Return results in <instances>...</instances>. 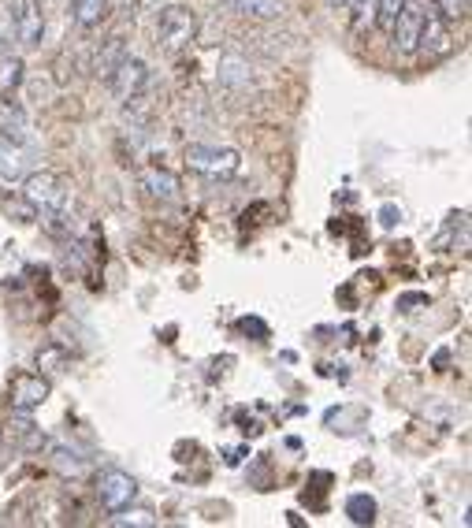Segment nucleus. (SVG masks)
I'll use <instances>...</instances> for the list:
<instances>
[{"label": "nucleus", "instance_id": "1", "mask_svg": "<svg viewBox=\"0 0 472 528\" xmlns=\"http://www.w3.org/2000/svg\"><path fill=\"white\" fill-rule=\"evenodd\" d=\"M197 34H201V19H197L194 8H186V4H171L164 12L157 15V41L160 49H168V53H186V49H194Z\"/></svg>", "mask_w": 472, "mask_h": 528}, {"label": "nucleus", "instance_id": "2", "mask_svg": "<svg viewBox=\"0 0 472 528\" xmlns=\"http://www.w3.org/2000/svg\"><path fill=\"white\" fill-rule=\"evenodd\" d=\"M238 149L231 146H186V168L205 179H231L238 172Z\"/></svg>", "mask_w": 472, "mask_h": 528}, {"label": "nucleus", "instance_id": "3", "mask_svg": "<svg viewBox=\"0 0 472 528\" xmlns=\"http://www.w3.org/2000/svg\"><path fill=\"white\" fill-rule=\"evenodd\" d=\"M8 12H12V30L15 41L23 49H38L45 38V12H41V0H8Z\"/></svg>", "mask_w": 472, "mask_h": 528}, {"label": "nucleus", "instance_id": "4", "mask_svg": "<svg viewBox=\"0 0 472 528\" xmlns=\"http://www.w3.org/2000/svg\"><path fill=\"white\" fill-rule=\"evenodd\" d=\"M23 198H27L38 212L64 209L67 183L56 172H34V175H27V179H23Z\"/></svg>", "mask_w": 472, "mask_h": 528}, {"label": "nucleus", "instance_id": "5", "mask_svg": "<svg viewBox=\"0 0 472 528\" xmlns=\"http://www.w3.org/2000/svg\"><path fill=\"white\" fill-rule=\"evenodd\" d=\"M49 395H53V383L45 380L41 372H19V376H12V387H8V402L19 413H30L38 410V406H45Z\"/></svg>", "mask_w": 472, "mask_h": 528}, {"label": "nucleus", "instance_id": "6", "mask_svg": "<svg viewBox=\"0 0 472 528\" xmlns=\"http://www.w3.org/2000/svg\"><path fill=\"white\" fill-rule=\"evenodd\" d=\"M134 495H138V480L127 469H105L97 476V502L105 506L108 514H116L127 502H134Z\"/></svg>", "mask_w": 472, "mask_h": 528}, {"label": "nucleus", "instance_id": "7", "mask_svg": "<svg viewBox=\"0 0 472 528\" xmlns=\"http://www.w3.org/2000/svg\"><path fill=\"white\" fill-rule=\"evenodd\" d=\"M424 15H428V8H424L420 0H406V4H402V12L394 15L391 38H394V49H398V53H406V56L417 53V41H420V27H424Z\"/></svg>", "mask_w": 472, "mask_h": 528}, {"label": "nucleus", "instance_id": "8", "mask_svg": "<svg viewBox=\"0 0 472 528\" xmlns=\"http://www.w3.org/2000/svg\"><path fill=\"white\" fill-rule=\"evenodd\" d=\"M108 86H112V93H116L123 105H127L131 97H138V93H145V86H149V67H145V60L127 53L119 60L116 71L108 75Z\"/></svg>", "mask_w": 472, "mask_h": 528}, {"label": "nucleus", "instance_id": "9", "mask_svg": "<svg viewBox=\"0 0 472 528\" xmlns=\"http://www.w3.org/2000/svg\"><path fill=\"white\" fill-rule=\"evenodd\" d=\"M417 49L428 56V60H443V56L454 53V34H450V27H446L443 15H435V12L424 15V27H420Z\"/></svg>", "mask_w": 472, "mask_h": 528}, {"label": "nucleus", "instance_id": "10", "mask_svg": "<svg viewBox=\"0 0 472 528\" xmlns=\"http://www.w3.org/2000/svg\"><path fill=\"white\" fill-rule=\"evenodd\" d=\"M0 439H4V443H12L15 450H30V454L49 443L38 424L30 421L27 413H19V410H15L12 417L4 421V428H0Z\"/></svg>", "mask_w": 472, "mask_h": 528}, {"label": "nucleus", "instance_id": "11", "mask_svg": "<svg viewBox=\"0 0 472 528\" xmlns=\"http://www.w3.org/2000/svg\"><path fill=\"white\" fill-rule=\"evenodd\" d=\"M27 134H30L27 108L19 105L8 90H0V138H8V142H27Z\"/></svg>", "mask_w": 472, "mask_h": 528}, {"label": "nucleus", "instance_id": "12", "mask_svg": "<svg viewBox=\"0 0 472 528\" xmlns=\"http://www.w3.org/2000/svg\"><path fill=\"white\" fill-rule=\"evenodd\" d=\"M138 183H142V190L149 194L153 201H179V194H183V183H179V175H171L168 168H142V175H138Z\"/></svg>", "mask_w": 472, "mask_h": 528}, {"label": "nucleus", "instance_id": "13", "mask_svg": "<svg viewBox=\"0 0 472 528\" xmlns=\"http://www.w3.org/2000/svg\"><path fill=\"white\" fill-rule=\"evenodd\" d=\"M216 75H220V82L227 90H250L253 86V64L238 53H223Z\"/></svg>", "mask_w": 472, "mask_h": 528}, {"label": "nucleus", "instance_id": "14", "mask_svg": "<svg viewBox=\"0 0 472 528\" xmlns=\"http://www.w3.org/2000/svg\"><path fill=\"white\" fill-rule=\"evenodd\" d=\"M30 168V149H23V142H0V179H8V183H15V179H23Z\"/></svg>", "mask_w": 472, "mask_h": 528}, {"label": "nucleus", "instance_id": "15", "mask_svg": "<svg viewBox=\"0 0 472 528\" xmlns=\"http://www.w3.org/2000/svg\"><path fill=\"white\" fill-rule=\"evenodd\" d=\"M123 56H127V38H123V34H112V38H108L105 45L97 49V60H93V75L108 82V75L116 71Z\"/></svg>", "mask_w": 472, "mask_h": 528}, {"label": "nucleus", "instance_id": "16", "mask_svg": "<svg viewBox=\"0 0 472 528\" xmlns=\"http://www.w3.org/2000/svg\"><path fill=\"white\" fill-rule=\"evenodd\" d=\"M108 0H71V19L79 23L82 30H97L108 19Z\"/></svg>", "mask_w": 472, "mask_h": 528}, {"label": "nucleus", "instance_id": "17", "mask_svg": "<svg viewBox=\"0 0 472 528\" xmlns=\"http://www.w3.org/2000/svg\"><path fill=\"white\" fill-rule=\"evenodd\" d=\"M235 12L257 23H272L283 15V0H235Z\"/></svg>", "mask_w": 472, "mask_h": 528}, {"label": "nucleus", "instance_id": "18", "mask_svg": "<svg viewBox=\"0 0 472 528\" xmlns=\"http://www.w3.org/2000/svg\"><path fill=\"white\" fill-rule=\"evenodd\" d=\"M49 465H53V473H60V476H79L82 469H86V458H82L79 450H67V447H60V443H53V447H49Z\"/></svg>", "mask_w": 472, "mask_h": 528}, {"label": "nucleus", "instance_id": "19", "mask_svg": "<svg viewBox=\"0 0 472 528\" xmlns=\"http://www.w3.org/2000/svg\"><path fill=\"white\" fill-rule=\"evenodd\" d=\"M112 525L116 528H153L157 525V514H153V506H123V510H116L112 514Z\"/></svg>", "mask_w": 472, "mask_h": 528}, {"label": "nucleus", "instance_id": "20", "mask_svg": "<svg viewBox=\"0 0 472 528\" xmlns=\"http://www.w3.org/2000/svg\"><path fill=\"white\" fill-rule=\"evenodd\" d=\"M346 517H350L354 525H372V521H376V499L365 495V491L350 495V499H346Z\"/></svg>", "mask_w": 472, "mask_h": 528}, {"label": "nucleus", "instance_id": "21", "mask_svg": "<svg viewBox=\"0 0 472 528\" xmlns=\"http://www.w3.org/2000/svg\"><path fill=\"white\" fill-rule=\"evenodd\" d=\"M23 82V60L19 56H0V90H19Z\"/></svg>", "mask_w": 472, "mask_h": 528}, {"label": "nucleus", "instance_id": "22", "mask_svg": "<svg viewBox=\"0 0 472 528\" xmlns=\"http://www.w3.org/2000/svg\"><path fill=\"white\" fill-rule=\"evenodd\" d=\"M0 209L8 212V216H15L19 224H34V220H38V209H34L23 194H19V198H12V194H8V198H0Z\"/></svg>", "mask_w": 472, "mask_h": 528}, {"label": "nucleus", "instance_id": "23", "mask_svg": "<svg viewBox=\"0 0 472 528\" xmlns=\"http://www.w3.org/2000/svg\"><path fill=\"white\" fill-rule=\"evenodd\" d=\"M406 0H376V12H372V23L380 30H391L394 27V15L402 12Z\"/></svg>", "mask_w": 472, "mask_h": 528}, {"label": "nucleus", "instance_id": "24", "mask_svg": "<svg viewBox=\"0 0 472 528\" xmlns=\"http://www.w3.org/2000/svg\"><path fill=\"white\" fill-rule=\"evenodd\" d=\"M67 357H64V350L56 343H49V346H41L38 350V369L41 372H60V365H64Z\"/></svg>", "mask_w": 472, "mask_h": 528}, {"label": "nucleus", "instance_id": "25", "mask_svg": "<svg viewBox=\"0 0 472 528\" xmlns=\"http://www.w3.org/2000/svg\"><path fill=\"white\" fill-rule=\"evenodd\" d=\"M12 38H15V30H12V12H8V0H0V56L12 53Z\"/></svg>", "mask_w": 472, "mask_h": 528}, {"label": "nucleus", "instance_id": "26", "mask_svg": "<svg viewBox=\"0 0 472 528\" xmlns=\"http://www.w3.org/2000/svg\"><path fill=\"white\" fill-rule=\"evenodd\" d=\"M469 4L472 0H435V12L443 15V19H465Z\"/></svg>", "mask_w": 472, "mask_h": 528}, {"label": "nucleus", "instance_id": "27", "mask_svg": "<svg viewBox=\"0 0 472 528\" xmlns=\"http://www.w3.org/2000/svg\"><path fill=\"white\" fill-rule=\"evenodd\" d=\"M238 331H246V335H257V339H268V324L257 317H242L238 320Z\"/></svg>", "mask_w": 472, "mask_h": 528}, {"label": "nucleus", "instance_id": "28", "mask_svg": "<svg viewBox=\"0 0 472 528\" xmlns=\"http://www.w3.org/2000/svg\"><path fill=\"white\" fill-rule=\"evenodd\" d=\"M398 220H402V209H394V205H383V209H380V224L383 227H394Z\"/></svg>", "mask_w": 472, "mask_h": 528}, {"label": "nucleus", "instance_id": "29", "mask_svg": "<svg viewBox=\"0 0 472 528\" xmlns=\"http://www.w3.org/2000/svg\"><path fill=\"white\" fill-rule=\"evenodd\" d=\"M398 305H402V309H409V305H428V298H424V294H406Z\"/></svg>", "mask_w": 472, "mask_h": 528}, {"label": "nucleus", "instance_id": "30", "mask_svg": "<svg viewBox=\"0 0 472 528\" xmlns=\"http://www.w3.org/2000/svg\"><path fill=\"white\" fill-rule=\"evenodd\" d=\"M331 8H346V4H350V0H328Z\"/></svg>", "mask_w": 472, "mask_h": 528}]
</instances>
